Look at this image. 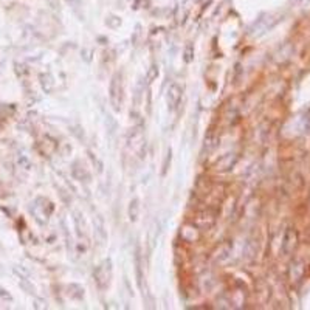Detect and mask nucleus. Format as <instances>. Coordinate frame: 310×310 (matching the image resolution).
I'll use <instances>...</instances> for the list:
<instances>
[{
	"label": "nucleus",
	"mask_w": 310,
	"mask_h": 310,
	"mask_svg": "<svg viewBox=\"0 0 310 310\" xmlns=\"http://www.w3.org/2000/svg\"><path fill=\"white\" fill-rule=\"evenodd\" d=\"M157 76H159V66H157V64H152L150 69L147 70V75H146V81H147V84L153 82L155 79H157Z\"/></svg>",
	"instance_id": "nucleus-5"
},
{
	"label": "nucleus",
	"mask_w": 310,
	"mask_h": 310,
	"mask_svg": "<svg viewBox=\"0 0 310 310\" xmlns=\"http://www.w3.org/2000/svg\"><path fill=\"white\" fill-rule=\"evenodd\" d=\"M109 100L110 104L115 110L121 109L122 103V81H121V73H115L112 76L110 85H109Z\"/></svg>",
	"instance_id": "nucleus-1"
},
{
	"label": "nucleus",
	"mask_w": 310,
	"mask_h": 310,
	"mask_svg": "<svg viewBox=\"0 0 310 310\" xmlns=\"http://www.w3.org/2000/svg\"><path fill=\"white\" fill-rule=\"evenodd\" d=\"M184 57V62H188V64H190V62L194 59V47L191 45V44H188V45H186L184 47V54H183Z\"/></svg>",
	"instance_id": "nucleus-6"
},
{
	"label": "nucleus",
	"mask_w": 310,
	"mask_h": 310,
	"mask_svg": "<svg viewBox=\"0 0 310 310\" xmlns=\"http://www.w3.org/2000/svg\"><path fill=\"white\" fill-rule=\"evenodd\" d=\"M128 212H129V219L132 222H135L138 219V215H140V200L138 199H132L131 200Z\"/></svg>",
	"instance_id": "nucleus-4"
},
{
	"label": "nucleus",
	"mask_w": 310,
	"mask_h": 310,
	"mask_svg": "<svg viewBox=\"0 0 310 310\" xmlns=\"http://www.w3.org/2000/svg\"><path fill=\"white\" fill-rule=\"evenodd\" d=\"M110 277H112V262H110V259H107L95 270V279H97L98 287L106 289L109 281H110Z\"/></svg>",
	"instance_id": "nucleus-2"
},
{
	"label": "nucleus",
	"mask_w": 310,
	"mask_h": 310,
	"mask_svg": "<svg viewBox=\"0 0 310 310\" xmlns=\"http://www.w3.org/2000/svg\"><path fill=\"white\" fill-rule=\"evenodd\" d=\"M181 87L178 84H171L169 88H168V93H166V101H168V106L171 110H175L177 106L180 104V100H181Z\"/></svg>",
	"instance_id": "nucleus-3"
}]
</instances>
